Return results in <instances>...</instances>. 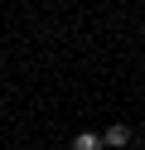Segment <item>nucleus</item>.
<instances>
[{"label":"nucleus","mask_w":145,"mask_h":150,"mask_svg":"<svg viewBox=\"0 0 145 150\" xmlns=\"http://www.w3.org/2000/svg\"><path fill=\"white\" fill-rule=\"evenodd\" d=\"M97 140H102V150H126V145L135 140V131L126 126V121H111V126H106V131H102Z\"/></svg>","instance_id":"1"},{"label":"nucleus","mask_w":145,"mask_h":150,"mask_svg":"<svg viewBox=\"0 0 145 150\" xmlns=\"http://www.w3.org/2000/svg\"><path fill=\"white\" fill-rule=\"evenodd\" d=\"M73 150H102L97 131H77V136H73Z\"/></svg>","instance_id":"2"}]
</instances>
